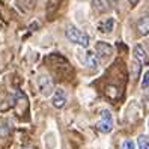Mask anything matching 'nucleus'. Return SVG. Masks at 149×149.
Instances as JSON below:
<instances>
[{"instance_id": "nucleus-1", "label": "nucleus", "mask_w": 149, "mask_h": 149, "mask_svg": "<svg viewBox=\"0 0 149 149\" xmlns=\"http://www.w3.org/2000/svg\"><path fill=\"white\" fill-rule=\"evenodd\" d=\"M66 38L71 42L77 44V45H81L84 48L89 47V36H87L84 32H81L78 27L72 26V24H69L66 27Z\"/></svg>"}, {"instance_id": "nucleus-2", "label": "nucleus", "mask_w": 149, "mask_h": 149, "mask_svg": "<svg viewBox=\"0 0 149 149\" xmlns=\"http://www.w3.org/2000/svg\"><path fill=\"white\" fill-rule=\"evenodd\" d=\"M96 127H98V131H101L104 134L110 133L113 130V115L110 113V110H107V109L101 110V119Z\"/></svg>"}, {"instance_id": "nucleus-3", "label": "nucleus", "mask_w": 149, "mask_h": 149, "mask_svg": "<svg viewBox=\"0 0 149 149\" xmlns=\"http://www.w3.org/2000/svg\"><path fill=\"white\" fill-rule=\"evenodd\" d=\"M38 89L44 96H48L53 91V81L48 75H41L38 77Z\"/></svg>"}, {"instance_id": "nucleus-4", "label": "nucleus", "mask_w": 149, "mask_h": 149, "mask_svg": "<svg viewBox=\"0 0 149 149\" xmlns=\"http://www.w3.org/2000/svg\"><path fill=\"white\" fill-rule=\"evenodd\" d=\"M95 50H96L98 57H101V59H109L113 54V47L110 45V44H107V42H98L96 47H95Z\"/></svg>"}, {"instance_id": "nucleus-5", "label": "nucleus", "mask_w": 149, "mask_h": 149, "mask_svg": "<svg viewBox=\"0 0 149 149\" xmlns=\"http://www.w3.org/2000/svg\"><path fill=\"white\" fill-rule=\"evenodd\" d=\"M51 101H53V106L56 109H62L66 104V93H65V91L63 89H56L54 93H53Z\"/></svg>"}, {"instance_id": "nucleus-6", "label": "nucleus", "mask_w": 149, "mask_h": 149, "mask_svg": "<svg viewBox=\"0 0 149 149\" xmlns=\"http://www.w3.org/2000/svg\"><path fill=\"white\" fill-rule=\"evenodd\" d=\"M133 54H134V59L137 60V62H140L142 65L148 63V54H146V51L142 45H136L134 50H133Z\"/></svg>"}, {"instance_id": "nucleus-7", "label": "nucleus", "mask_w": 149, "mask_h": 149, "mask_svg": "<svg viewBox=\"0 0 149 149\" xmlns=\"http://www.w3.org/2000/svg\"><path fill=\"white\" fill-rule=\"evenodd\" d=\"M137 32L140 35H143V36L149 33V15L142 17V18L137 21Z\"/></svg>"}, {"instance_id": "nucleus-8", "label": "nucleus", "mask_w": 149, "mask_h": 149, "mask_svg": "<svg viewBox=\"0 0 149 149\" xmlns=\"http://www.w3.org/2000/svg\"><path fill=\"white\" fill-rule=\"evenodd\" d=\"M113 27H115V20L113 18H107L98 24V30L101 33H110L113 30Z\"/></svg>"}, {"instance_id": "nucleus-9", "label": "nucleus", "mask_w": 149, "mask_h": 149, "mask_svg": "<svg viewBox=\"0 0 149 149\" xmlns=\"http://www.w3.org/2000/svg\"><path fill=\"white\" fill-rule=\"evenodd\" d=\"M86 65L91 68H96L98 66V57L93 51H87L86 53Z\"/></svg>"}, {"instance_id": "nucleus-10", "label": "nucleus", "mask_w": 149, "mask_h": 149, "mask_svg": "<svg viewBox=\"0 0 149 149\" xmlns=\"http://www.w3.org/2000/svg\"><path fill=\"white\" fill-rule=\"evenodd\" d=\"M92 6H93V9H95L96 12H106L107 8H109V5H107L106 0H93Z\"/></svg>"}, {"instance_id": "nucleus-11", "label": "nucleus", "mask_w": 149, "mask_h": 149, "mask_svg": "<svg viewBox=\"0 0 149 149\" xmlns=\"http://www.w3.org/2000/svg\"><path fill=\"white\" fill-rule=\"evenodd\" d=\"M137 145H139V149H149V139L146 136H139Z\"/></svg>"}, {"instance_id": "nucleus-12", "label": "nucleus", "mask_w": 149, "mask_h": 149, "mask_svg": "<svg viewBox=\"0 0 149 149\" xmlns=\"http://www.w3.org/2000/svg\"><path fill=\"white\" fill-rule=\"evenodd\" d=\"M120 149H136V143L133 142V140H124L120 145Z\"/></svg>"}, {"instance_id": "nucleus-13", "label": "nucleus", "mask_w": 149, "mask_h": 149, "mask_svg": "<svg viewBox=\"0 0 149 149\" xmlns=\"http://www.w3.org/2000/svg\"><path fill=\"white\" fill-rule=\"evenodd\" d=\"M140 68H142V63L136 60L134 65H133V77H134V78H139V75H140Z\"/></svg>"}, {"instance_id": "nucleus-14", "label": "nucleus", "mask_w": 149, "mask_h": 149, "mask_svg": "<svg viewBox=\"0 0 149 149\" xmlns=\"http://www.w3.org/2000/svg\"><path fill=\"white\" fill-rule=\"evenodd\" d=\"M57 5H59V2L57 0H48V5H47V12L50 14L51 12V8H53V12L57 9Z\"/></svg>"}, {"instance_id": "nucleus-15", "label": "nucleus", "mask_w": 149, "mask_h": 149, "mask_svg": "<svg viewBox=\"0 0 149 149\" xmlns=\"http://www.w3.org/2000/svg\"><path fill=\"white\" fill-rule=\"evenodd\" d=\"M142 87H143V89H148V87H149V71L145 72V77L142 80Z\"/></svg>"}, {"instance_id": "nucleus-16", "label": "nucleus", "mask_w": 149, "mask_h": 149, "mask_svg": "<svg viewBox=\"0 0 149 149\" xmlns=\"http://www.w3.org/2000/svg\"><path fill=\"white\" fill-rule=\"evenodd\" d=\"M139 2H140V0H130V5H131V6H136Z\"/></svg>"}, {"instance_id": "nucleus-17", "label": "nucleus", "mask_w": 149, "mask_h": 149, "mask_svg": "<svg viewBox=\"0 0 149 149\" xmlns=\"http://www.w3.org/2000/svg\"><path fill=\"white\" fill-rule=\"evenodd\" d=\"M24 149H33V148H24Z\"/></svg>"}, {"instance_id": "nucleus-18", "label": "nucleus", "mask_w": 149, "mask_h": 149, "mask_svg": "<svg viewBox=\"0 0 149 149\" xmlns=\"http://www.w3.org/2000/svg\"><path fill=\"white\" fill-rule=\"evenodd\" d=\"M148 128H149V120H148Z\"/></svg>"}]
</instances>
